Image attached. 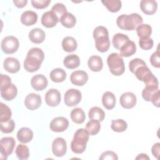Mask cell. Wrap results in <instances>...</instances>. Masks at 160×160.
Returning <instances> with one entry per match:
<instances>
[{
	"mask_svg": "<svg viewBox=\"0 0 160 160\" xmlns=\"http://www.w3.org/2000/svg\"><path fill=\"white\" fill-rule=\"evenodd\" d=\"M88 116L90 119H94L101 122L105 118V112L101 108L94 106L91 108L89 111Z\"/></svg>",
	"mask_w": 160,
	"mask_h": 160,
	"instance_id": "cell-28",
	"label": "cell"
},
{
	"mask_svg": "<svg viewBox=\"0 0 160 160\" xmlns=\"http://www.w3.org/2000/svg\"><path fill=\"white\" fill-rule=\"evenodd\" d=\"M65 104L69 107L78 105L82 98L81 92L76 89H69L64 94Z\"/></svg>",
	"mask_w": 160,
	"mask_h": 160,
	"instance_id": "cell-8",
	"label": "cell"
},
{
	"mask_svg": "<svg viewBox=\"0 0 160 160\" xmlns=\"http://www.w3.org/2000/svg\"><path fill=\"white\" fill-rule=\"evenodd\" d=\"M142 18L138 13L131 14H122L118 17L116 24L118 26L123 30L132 31L136 29L142 24Z\"/></svg>",
	"mask_w": 160,
	"mask_h": 160,
	"instance_id": "cell-2",
	"label": "cell"
},
{
	"mask_svg": "<svg viewBox=\"0 0 160 160\" xmlns=\"http://www.w3.org/2000/svg\"><path fill=\"white\" fill-rule=\"evenodd\" d=\"M59 21L63 26L67 28H72L76 23V19L72 14L67 12L62 16Z\"/></svg>",
	"mask_w": 160,
	"mask_h": 160,
	"instance_id": "cell-30",
	"label": "cell"
},
{
	"mask_svg": "<svg viewBox=\"0 0 160 160\" xmlns=\"http://www.w3.org/2000/svg\"><path fill=\"white\" fill-rule=\"evenodd\" d=\"M48 84V79L43 74H37L31 78V86L36 91H42L47 87Z\"/></svg>",
	"mask_w": 160,
	"mask_h": 160,
	"instance_id": "cell-17",
	"label": "cell"
},
{
	"mask_svg": "<svg viewBox=\"0 0 160 160\" xmlns=\"http://www.w3.org/2000/svg\"><path fill=\"white\" fill-rule=\"evenodd\" d=\"M158 90V86H146L142 91V98L146 101H151L153 95Z\"/></svg>",
	"mask_w": 160,
	"mask_h": 160,
	"instance_id": "cell-40",
	"label": "cell"
},
{
	"mask_svg": "<svg viewBox=\"0 0 160 160\" xmlns=\"http://www.w3.org/2000/svg\"><path fill=\"white\" fill-rule=\"evenodd\" d=\"M44 54L41 49L32 48L29 50L24 61V68L26 71L33 72L38 71L43 62Z\"/></svg>",
	"mask_w": 160,
	"mask_h": 160,
	"instance_id": "cell-1",
	"label": "cell"
},
{
	"mask_svg": "<svg viewBox=\"0 0 160 160\" xmlns=\"http://www.w3.org/2000/svg\"><path fill=\"white\" fill-rule=\"evenodd\" d=\"M67 150V144L66 141L62 138H56L52 144V151L54 154L57 157L63 156Z\"/></svg>",
	"mask_w": 160,
	"mask_h": 160,
	"instance_id": "cell-11",
	"label": "cell"
},
{
	"mask_svg": "<svg viewBox=\"0 0 160 160\" xmlns=\"http://www.w3.org/2000/svg\"><path fill=\"white\" fill-rule=\"evenodd\" d=\"M68 126L69 121L64 117H57L54 118L49 125L51 130L56 132L64 131L68 129Z\"/></svg>",
	"mask_w": 160,
	"mask_h": 160,
	"instance_id": "cell-10",
	"label": "cell"
},
{
	"mask_svg": "<svg viewBox=\"0 0 160 160\" xmlns=\"http://www.w3.org/2000/svg\"><path fill=\"white\" fill-rule=\"evenodd\" d=\"M139 44L141 49L144 50H149L151 49L154 44V41L152 38H148L144 39H139Z\"/></svg>",
	"mask_w": 160,
	"mask_h": 160,
	"instance_id": "cell-45",
	"label": "cell"
},
{
	"mask_svg": "<svg viewBox=\"0 0 160 160\" xmlns=\"http://www.w3.org/2000/svg\"><path fill=\"white\" fill-rule=\"evenodd\" d=\"M60 92L56 89H49L45 94V101L51 107L57 106L61 102Z\"/></svg>",
	"mask_w": 160,
	"mask_h": 160,
	"instance_id": "cell-12",
	"label": "cell"
},
{
	"mask_svg": "<svg viewBox=\"0 0 160 160\" xmlns=\"http://www.w3.org/2000/svg\"><path fill=\"white\" fill-rule=\"evenodd\" d=\"M17 138L22 143H28L32 139L33 132L28 128H22L18 131Z\"/></svg>",
	"mask_w": 160,
	"mask_h": 160,
	"instance_id": "cell-22",
	"label": "cell"
},
{
	"mask_svg": "<svg viewBox=\"0 0 160 160\" xmlns=\"http://www.w3.org/2000/svg\"><path fill=\"white\" fill-rule=\"evenodd\" d=\"M111 128L115 132H121L126 130L128 128V124L125 121L121 119L112 120Z\"/></svg>",
	"mask_w": 160,
	"mask_h": 160,
	"instance_id": "cell-36",
	"label": "cell"
},
{
	"mask_svg": "<svg viewBox=\"0 0 160 160\" xmlns=\"http://www.w3.org/2000/svg\"><path fill=\"white\" fill-rule=\"evenodd\" d=\"M150 62L152 66L159 68L160 67V60H159V51L158 50L154 52L150 58Z\"/></svg>",
	"mask_w": 160,
	"mask_h": 160,
	"instance_id": "cell-47",
	"label": "cell"
},
{
	"mask_svg": "<svg viewBox=\"0 0 160 160\" xmlns=\"http://www.w3.org/2000/svg\"><path fill=\"white\" fill-rule=\"evenodd\" d=\"M38 21V14L32 11H24L21 16V22L25 26H29L34 24Z\"/></svg>",
	"mask_w": 160,
	"mask_h": 160,
	"instance_id": "cell-20",
	"label": "cell"
},
{
	"mask_svg": "<svg viewBox=\"0 0 160 160\" xmlns=\"http://www.w3.org/2000/svg\"><path fill=\"white\" fill-rule=\"evenodd\" d=\"M62 47L64 51L71 52L77 49L78 43L74 38L71 36H67L62 41Z\"/></svg>",
	"mask_w": 160,
	"mask_h": 160,
	"instance_id": "cell-26",
	"label": "cell"
},
{
	"mask_svg": "<svg viewBox=\"0 0 160 160\" xmlns=\"http://www.w3.org/2000/svg\"><path fill=\"white\" fill-rule=\"evenodd\" d=\"M59 21L58 16L52 11L45 12L41 18L42 24L48 28L54 27Z\"/></svg>",
	"mask_w": 160,
	"mask_h": 160,
	"instance_id": "cell-16",
	"label": "cell"
},
{
	"mask_svg": "<svg viewBox=\"0 0 160 160\" xmlns=\"http://www.w3.org/2000/svg\"><path fill=\"white\" fill-rule=\"evenodd\" d=\"M16 154L20 160L28 159L29 156V151L28 146L23 144H19L16 149Z\"/></svg>",
	"mask_w": 160,
	"mask_h": 160,
	"instance_id": "cell-38",
	"label": "cell"
},
{
	"mask_svg": "<svg viewBox=\"0 0 160 160\" xmlns=\"http://www.w3.org/2000/svg\"><path fill=\"white\" fill-rule=\"evenodd\" d=\"M71 82L76 86H83L88 80V75L84 71H75L70 76Z\"/></svg>",
	"mask_w": 160,
	"mask_h": 160,
	"instance_id": "cell-15",
	"label": "cell"
},
{
	"mask_svg": "<svg viewBox=\"0 0 160 160\" xmlns=\"http://www.w3.org/2000/svg\"><path fill=\"white\" fill-rule=\"evenodd\" d=\"M71 118L72 121L76 124H82L86 119L85 113L82 108H76L71 112Z\"/></svg>",
	"mask_w": 160,
	"mask_h": 160,
	"instance_id": "cell-29",
	"label": "cell"
},
{
	"mask_svg": "<svg viewBox=\"0 0 160 160\" xmlns=\"http://www.w3.org/2000/svg\"><path fill=\"white\" fill-rule=\"evenodd\" d=\"M136 96L131 92H126L123 93L119 99L121 106L125 109L134 108L136 104Z\"/></svg>",
	"mask_w": 160,
	"mask_h": 160,
	"instance_id": "cell-14",
	"label": "cell"
},
{
	"mask_svg": "<svg viewBox=\"0 0 160 160\" xmlns=\"http://www.w3.org/2000/svg\"><path fill=\"white\" fill-rule=\"evenodd\" d=\"M142 81L144 82L146 86H158L159 82L156 77L151 72V71L148 72L142 78Z\"/></svg>",
	"mask_w": 160,
	"mask_h": 160,
	"instance_id": "cell-39",
	"label": "cell"
},
{
	"mask_svg": "<svg viewBox=\"0 0 160 160\" xmlns=\"http://www.w3.org/2000/svg\"><path fill=\"white\" fill-rule=\"evenodd\" d=\"M51 11L58 16L59 21H60V19L62 17V16H63L65 13H66L68 12L66 6L63 4L60 3V2L55 4L52 7Z\"/></svg>",
	"mask_w": 160,
	"mask_h": 160,
	"instance_id": "cell-41",
	"label": "cell"
},
{
	"mask_svg": "<svg viewBox=\"0 0 160 160\" xmlns=\"http://www.w3.org/2000/svg\"><path fill=\"white\" fill-rule=\"evenodd\" d=\"M150 71V69H149V68L146 66V65H143V66H141L140 67H139L134 72V74L136 76V77L141 81H142V78L144 77V76L148 72Z\"/></svg>",
	"mask_w": 160,
	"mask_h": 160,
	"instance_id": "cell-44",
	"label": "cell"
},
{
	"mask_svg": "<svg viewBox=\"0 0 160 160\" xmlns=\"http://www.w3.org/2000/svg\"><path fill=\"white\" fill-rule=\"evenodd\" d=\"M50 2H51L50 0H39V1L32 0L31 1L32 6L36 9H40L47 8Z\"/></svg>",
	"mask_w": 160,
	"mask_h": 160,
	"instance_id": "cell-46",
	"label": "cell"
},
{
	"mask_svg": "<svg viewBox=\"0 0 160 160\" xmlns=\"http://www.w3.org/2000/svg\"><path fill=\"white\" fill-rule=\"evenodd\" d=\"M63 64L68 69H75L77 68L80 64V59L76 54H70L67 56L63 61Z\"/></svg>",
	"mask_w": 160,
	"mask_h": 160,
	"instance_id": "cell-27",
	"label": "cell"
},
{
	"mask_svg": "<svg viewBox=\"0 0 160 160\" xmlns=\"http://www.w3.org/2000/svg\"><path fill=\"white\" fill-rule=\"evenodd\" d=\"M107 63L110 72L113 75L118 76L124 72V62L119 54L113 52L109 54L107 58Z\"/></svg>",
	"mask_w": 160,
	"mask_h": 160,
	"instance_id": "cell-5",
	"label": "cell"
},
{
	"mask_svg": "<svg viewBox=\"0 0 160 160\" xmlns=\"http://www.w3.org/2000/svg\"><path fill=\"white\" fill-rule=\"evenodd\" d=\"M46 38V34L43 30L40 28L32 29L29 33V38L34 43H42Z\"/></svg>",
	"mask_w": 160,
	"mask_h": 160,
	"instance_id": "cell-21",
	"label": "cell"
},
{
	"mask_svg": "<svg viewBox=\"0 0 160 160\" xmlns=\"http://www.w3.org/2000/svg\"><path fill=\"white\" fill-rule=\"evenodd\" d=\"M51 79L55 82H61L66 78V72L63 69H54L50 73Z\"/></svg>",
	"mask_w": 160,
	"mask_h": 160,
	"instance_id": "cell-33",
	"label": "cell"
},
{
	"mask_svg": "<svg viewBox=\"0 0 160 160\" xmlns=\"http://www.w3.org/2000/svg\"><path fill=\"white\" fill-rule=\"evenodd\" d=\"M141 11L147 15L154 14L158 9V3L154 0H142L140 2Z\"/></svg>",
	"mask_w": 160,
	"mask_h": 160,
	"instance_id": "cell-19",
	"label": "cell"
},
{
	"mask_svg": "<svg viewBox=\"0 0 160 160\" xmlns=\"http://www.w3.org/2000/svg\"><path fill=\"white\" fill-rule=\"evenodd\" d=\"M102 3L105 6L107 9L112 12H116L120 10L122 6V2L118 0H105L102 1Z\"/></svg>",
	"mask_w": 160,
	"mask_h": 160,
	"instance_id": "cell-34",
	"label": "cell"
},
{
	"mask_svg": "<svg viewBox=\"0 0 160 160\" xmlns=\"http://www.w3.org/2000/svg\"><path fill=\"white\" fill-rule=\"evenodd\" d=\"M159 101H160V93H159V90H158L153 95L151 101L152 102L154 106L159 108Z\"/></svg>",
	"mask_w": 160,
	"mask_h": 160,
	"instance_id": "cell-49",
	"label": "cell"
},
{
	"mask_svg": "<svg viewBox=\"0 0 160 160\" xmlns=\"http://www.w3.org/2000/svg\"><path fill=\"white\" fill-rule=\"evenodd\" d=\"M146 65V62L140 58H134L132 59L129 63V68L132 73H134L135 71L141 66Z\"/></svg>",
	"mask_w": 160,
	"mask_h": 160,
	"instance_id": "cell-43",
	"label": "cell"
},
{
	"mask_svg": "<svg viewBox=\"0 0 160 160\" xmlns=\"http://www.w3.org/2000/svg\"><path fill=\"white\" fill-rule=\"evenodd\" d=\"M19 43L18 39L12 36L5 37L1 41V49L5 54H13L18 49Z\"/></svg>",
	"mask_w": 160,
	"mask_h": 160,
	"instance_id": "cell-6",
	"label": "cell"
},
{
	"mask_svg": "<svg viewBox=\"0 0 160 160\" xmlns=\"http://www.w3.org/2000/svg\"><path fill=\"white\" fill-rule=\"evenodd\" d=\"M16 141L12 137H4L0 141L1 159H6L8 156L12 154L15 146Z\"/></svg>",
	"mask_w": 160,
	"mask_h": 160,
	"instance_id": "cell-7",
	"label": "cell"
},
{
	"mask_svg": "<svg viewBox=\"0 0 160 160\" xmlns=\"http://www.w3.org/2000/svg\"><path fill=\"white\" fill-rule=\"evenodd\" d=\"M159 151H160V143L157 142L152 146L151 149V152L153 156L157 159H158L159 156Z\"/></svg>",
	"mask_w": 160,
	"mask_h": 160,
	"instance_id": "cell-50",
	"label": "cell"
},
{
	"mask_svg": "<svg viewBox=\"0 0 160 160\" xmlns=\"http://www.w3.org/2000/svg\"><path fill=\"white\" fill-rule=\"evenodd\" d=\"M13 3L18 8H22L26 6L28 3L27 0H14Z\"/></svg>",
	"mask_w": 160,
	"mask_h": 160,
	"instance_id": "cell-51",
	"label": "cell"
},
{
	"mask_svg": "<svg viewBox=\"0 0 160 160\" xmlns=\"http://www.w3.org/2000/svg\"><path fill=\"white\" fill-rule=\"evenodd\" d=\"M88 65L90 70L92 71L99 72L102 69L103 67L102 59L100 56H92L88 59Z\"/></svg>",
	"mask_w": 160,
	"mask_h": 160,
	"instance_id": "cell-24",
	"label": "cell"
},
{
	"mask_svg": "<svg viewBox=\"0 0 160 160\" xmlns=\"http://www.w3.org/2000/svg\"><path fill=\"white\" fill-rule=\"evenodd\" d=\"M118 159L117 154L111 151H107L104 152L99 157V159Z\"/></svg>",
	"mask_w": 160,
	"mask_h": 160,
	"instance_id": "cell-48",
	"label": "cell"
},
{
	"mask_svg": "<svg viewBox=\"0 0 160 160\" xmlns=\"http://www.w3.org/2000/svg\"><path fill=\"white\" fill-rule=\"evenodd\" d=\"M12 112L10 108L2 102L0 103V122H4L11 119Z\"/></svg>",
	"mask_w": 160,
	"mask_h": 160,
	"instance_id": "cell-37",
	"label": "cell"
},
{
	"mask_svg": "<svg viewBox=\"0 0 160 160\" xmlns=\"http://www.w3.org/2000/svg\"><path fill=\"white\" fill-rule=\"evenodd\" d=\"M89 134L86 129H78L73 137L71 143V148L73 152L76 154L82 153L86 148V143L89 141Z\"/></svg>",
	"mask_w": 160,
	"mask_h": 160,
	"instance_id": "cell-4",
	"label": "cell"
},
{
	"mask_svg": "<svg viewBox=\"0 0 160 160\" xmlns=\"http://www.w3.org/2000/svg\"><path fill=\"white\" fill-rule=\"evenodd\" d=\"M41 97L35 93H30L25 98L24 104L26 107L31 111L37 109L41 105Z\"/></svg>",
	"mask_w": 160,
	"mask_h": 160,
	"instance_id": "cell-13",
	"label": "cell"
},
{
	"mask_svg": "<svg viewBox=\"0 0 160 160\" xmlns=\"http://www.w3.org/2000/svg\"><path fill=\"white\" fill-rule=\"evenodd\" d=\"M4 69L10 73H16L20 70V63L19 61L12 57L6 58L3 62Z\"/></svg>",
	"mask_w": 160,
	"mask_h": 160,
	"instance_id": "cell-18",
	"label": "cell"
},
{
	"mask_svg": "<svg viewBox=\"0 0 160 160\" xmlns=\"http://www.w3.org/2000/svg\"><path fill=\"white\" fill-rule=\"evenodd\" d=\"M120 56L121 57H129L133 55L136 51V46L134 42L129 40L126 44H124L121 49Z\"/></svg>",
	"mask_w": 160,
	"mask_h": 160,
	"instance_id": "cell-23",
	"label": "cell"
},
{
	"mask_svg": "<svg viewBox=\"0 0 160 160\" xmlns=\"http://www.w3.org/2000/svg\"><path fill=\"white\" fill-rule=\"evenodd\" d=\"M93 38L95 40V46L97 50L104 52L109 50L110 41L107 28L104 26H98L93 31Z\"/></svg>",
	"mask_w": 160,
	"mask_h": 160,
	"instance_id": "cell-3",
	"label": "cell"
},
{
	"mask_svg": "<svg viewBox=\"0 0 160 160\" xmlns=\"http://www.w3.org/2000/svg\"><path fill=\"white\" fill-rule=\"evenodd\" d=\"M102 102L104 107L109 110L113 109L116 104V97L114 94L110 92H105L102 97Z\"/></svg>",
	"mask_w": 160,
	"mask_h": 160,
	"instance_id": "cell-25",
	"label": "cell"
},
{
	"mask_svg": "<svg viewBox=\"0 0 160 160\" xmlns=\"http://www.w3.org/2000/svg\"><path fill=\"white\" fill-rule=\"evenodd\" d=\"M18 94L16 86L11 83L1 85V96L6 101H11L16 98Z\"/></svg>",
	"mask_w": 160,
	"mask_h": 160,
	"instance_id": "cell-9",
	"label": "cell"
},
{
	"mask_svg": "<svg viewBox=\"0 0 160 160\" xmlns=\"http://www.w3.org/2000/svg\"><path fill=\"white\" fill-rule=\"evenodd\" d=\"M86 130L88 131V133L91 136H94L97 134L100 129H101V125L99 123V121L94 120V119H91L86 126Z\"/></svg>",
	"mask_w": 160,
	"mask_h": 160,
	"instance_id": "cell-35",
	"label": "cell"
},
{
	"mask_svg": "<svg viewBox=\"0 0 160 160\" xmlns=\"http://www.w3.org/2000/svg\"><path fill=\"white\" fill-rule=\"evenodd\" d=\"M136 31L139 39H148L152 33V28L149 24H142L136 29Z\"/></svg>",
	"mask_w": 160,
	"mask_h": 160,
	"instance_id": "cell-32",
	"label": "cell"
},
{
	"mask_svg": "<svg viewBox=\"0 0 160 160\" xmlns=\"http://www.w3.org/2000/svg\"><path fill=\"white\" fill-rule=\"evenodd\" d=\"M129 40V37L127 35L122 33H117L112 38V44L116 49L119 50Z\"/></svg>",
	"mask_w": 160,
	"mask_h": 160,
	"instance_id": "cell-31",
	"label": "cell"
},
{
	"mask_svg": "<svg viewBox=\"0 0 160 160\" xmlns=\"http://www.w3.org/2000/svg\"><path fill=\"white\" fill-rule=\"evenodd\" d=\"M136 159H149V158L148 156L146 154H139L136 158Z\"/></svg>",
	"mask_w": 160,
	"mask_h": 160,
	"instance_id": "cell-52",
	"label": "cell"
},
{
	"mask_svg": "<svg viewBox=\"0 0 160 160\" xmlns=\"http://www.w3.org/2000/svg\"><path fill=\"white\" fill-rule=\"evenodd\" d=\"M0 126H1V132L4 133H11L14 129L15 123L12 119H10L8 121L1 122Z\"/></svg>",
	"mask_w": 160,
	"mask_h": 160,
	"instance_id": "cell-42",
	"label": "cell"
}]
</instances>
